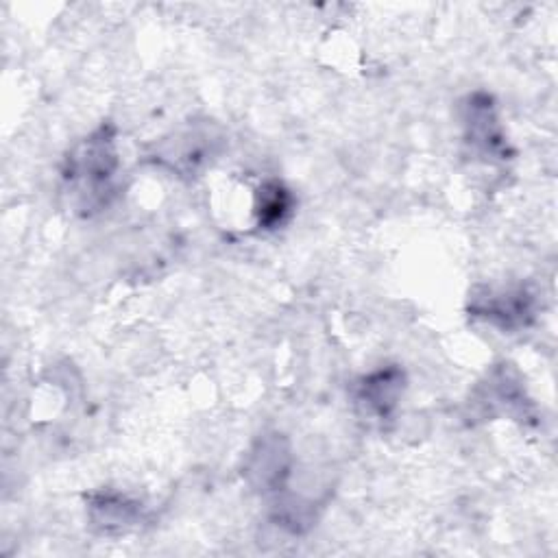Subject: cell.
Instances as JSON below:
<instances>
[{
  "instance_id": "6da1fadb",
  "label": "cell",
  "mask_w": 558,
  "mask_h": 558,
  "mask_svg": "<svg viewBox=\"0 0 558 558\" xmlns=\"http://www.w3.org/2000/svg\"><path fill=\"white\" fill-rule=\"evenodd\" d=\"M262 216H264V221L266 223H277V221H282V214L288 210V205H286V194L279 190V188H275L273 190V194L266 198V201L262 203Z\"/></svg>"
}]
</instances>
